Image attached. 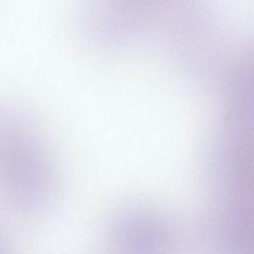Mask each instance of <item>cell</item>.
I'll use <instances>...</instances> for the list:
<instances>
[{
    "label": "cell",
    "instance_id": "cell-1",
    "mask_svg": "<svg viewBox=\"0 0 254 254\" xmlns=\"http://www.w3.org/2000/svg\"><path fill=\"white\" fill-rule=\"evenodd\" d=\"M50 185L37 137L22 118L0 109V203L16 213L33 212L47 201Z\"/></svg>",
    "mask_w": 254,
    "mask_h": 254
},
{
    "label": "cell",
    "instance_id": "cell-2",
    "mask_svg": "<svg viewBox=\"0 0 254 254\" xmlns=\"http://www.w3.org/2000/svg\"><path fill=\"white\" fill-rule=\"evenodd\" d=\"M8 238L4 234V232L0 229V253H3L8 248Z\"/></svg>",
    "mask_w": 254,
    "mask_h": 254
}]
</instances>
